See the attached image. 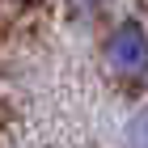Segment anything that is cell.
<instances>
[{
    "mask_svg": "<svg viewBox=\"0 0 148 148\" xmlns=\"http://www.w3.org/2000/svg\"><path fill=\"white\" fill-rule=\"evenodd\" d=\"M106 64L119 76H140L144 72V30L140 21H123L106 42Z\"/></svg>",
    "mask_w": 148,
    "mask_h": 148,
    "instance_id": "1",
    "label": "cell"
}]
</instances>
